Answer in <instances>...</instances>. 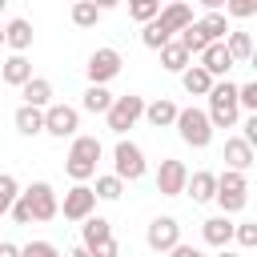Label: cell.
<instances>
[{"label":"cell","mask_w":257,"mask_h":257,"mask_svg":"<svg viewBox=\"0 0 257 257\" xmlns=\"http://www.w3.org/2000/svg\"><path fill=\"white\" fill-rule=\"evenodd\" d=\"M100 141L96 137H88V133H76L72 137V149H68V157H64V173L72 177V185H88L92 177H96V161H100Z\"/></svg>","instance_id":"cell-1"},{"label":"cell","mask_w":257,"mask_h":257,"mask_svg":"<svg viewBox=\"0 0 257 257\" xmlns=\"http://www.w3.org/2000/svg\"><path fill=\"white\" fill-rule=\"evenodd\" d=\"M205 116H209L213 128H233V124L241 120V108H237V84H233V80H213Z\"/></svg>","instance_id":"cell-2"},{"label":"cell","mask_w":257,"mask_h":257,"mask_svg":"<svg viewBox=\"0 0 257 257\" xmlns=\"http://www.w3.org/2000/svg\"><path fill=\"white\" fill-rule=\"evenodd\" d=\"M173 128H177V137H181L189 149H209V141H213V124H209L205 108H197V104H189V108H177V120H173Z\"/></svg>","instance_id":"cell-3"},{"label":"cell","mask_w":257,"mask_h":257,"mask_svg":"<svg viewBox=\"0 0 257 257\" xmlns=\"http://www.w3.org/2000/svg\"><path fill=\"white\" fill-rule=\"evenodd\" d=\"M217 205H221V217H233V213H241L245 205H249V177L245 173H217V197H213Z\"/></svg>","instance_id":"cell-4"},{"label":"cell","mask_w":257,"mask_h":257,"mask_svg":"<svg viewBox=\"0 0 257 257\" xmlns=\"http://www.w3.org/2000/svg\"><path fill=\"white\" fill-rule=\"evenodd\" d=\"M141 116H145V96H137V92L112 96V104H108V112H104V120H108V128H112L116 137H124Z\"/></svg>","instance_id":"cell-5"},{"label":"cell","mask_w":257,"mask_h":257,"mask_svg":"<svg viewBox=\"0 0 257 257\" xmlns=\"http://www.w3.org/2000/svg\"><path fill=\"white\" fill-rule=\"evenodd\" d=\"M145 153H141V145L137 141H116V149H112V177L116 181H141L145 177Z\"/></svg>","instance_id":"cell-6"},{"label":"cell","mask_w":257,"mask_h":257,"mask_svg":"<svg viewBox=\"0 0 257 257\" xmlns=\"http://www.w3.org/2000/svg\"><path fill=\"white\" fill-rule=\"evenodd\" d=\"M76 128H80V112H76L72 104L52 100V104L44 108V133H48V137L64 141V137H76Z\"/></svg>","instance_id":"cell-7"},{"label":"cell","mask_w":257,"mask_h":257,"mask_svg":"<svg viewBox=\"0 0 257 257\" xmlns=\"http://www.w3.org/2000/svg\"><path fill=\"white\" fill-rule=\"evenodd\" d=\"M120 68H124V60H120L116 48H96V52L88 56V64H84L88 84H100V88H104L112 76H120Z\"/></svg>","instance_id":"cell-8"},{"label":"cell","mask_w":257,"mask_h":257,"mask_svg":"<svg viewBox=\"0 0 257 257\" xmlns=\"http://www.w3.org/2000/svg\"><path fill=\"white\" fill-rule=\"evenodd\" d=\"M24 201H28V209H32V221H52V217L60 213L56 189H52L48 181H32V185L24 189Z\"/></svg>","instance_id":"cell-9"},{"label":"cell","mask_w":257,"mask_h":257,"mask_svg":"<svg viewBox=\"0 0 257 257\" xmlns=\"http://www.w3.org/2000/svg\"><path fill=\"white\" fill-rule=\"evenodd\" d=\"M145 245L153 253H169L173 245H181V221L177 217H153L145 229Z\"/></svg>","instance_id":"cell-10"},{"label":"cell","mask_w":257,"mask_h":257,"mask_svg":"<svg viewBox=\"0 0 257 257\" xmlns=\"http://www.w3.org/2000/svg\"><path fill=\"white\" fill-rule=\"evenodd\" d=\"M185 181H189L185 161L165 157V161L157 165V193H161V197H181V193H185Z\"/></svg>","instance_id":"cell-11"},{"label":"cell","mask_w":257,"mask_h":257,"mask_svg":"<svg viewBox=\"0 0 257 257\" xmlns=\"http://www.w3.org/2000/svg\"><path fill=\"white\" fill-rule=\"evenodd\" d=\"M60 213H64V221H88V217L96 213V197H92V189H88V185H72V189L64 193Z\"/></svg>","instance_id":"cell-12"},{"label":"cell","mask_w":257,"mask_h":257,"mask_svg":"<svg viewBox=\"0 0 257 257\" xmlns=\"http://www.w3.org/2000/svg\"><path fill=\"white\" fill-rule=\"evenodd\" d=\"M257 161V149H249L241 137H225V169L229 173H249Z\"/></svg>","instance_id":"cell-13"},{"label":"cell","mask_w":257,"mask_h":257,"mask_svg":"<svg viewBox=\"0 0 257 257\" xmlns=\"http://www.w3.org/2000/svg\"><path fill=\"white\" fill-rule=\"evenodd\" d=\"M157 24H161L169 36H177V32H185V28L193 24V8H189L185 0H173V4H165V8H161Z\"/></svg>","instance_id":"cell-14"},{"label":"cell","mask_w":257,"mask_h":257,"mask_svg":"<svg viewBox=\"0 0 257 257\" xmlns=\"http://www.w3.org/2000/svg\"><path fill=\"white\" fill-rule=\"evenodd\" d=\"M185 193L193 197V205H209V201L217 197V173H209V169H197V173H189V181H185Z\"/></svg>","instance_id":"cell-15"},{"label":"cell","mask_w":257,"mask_h":257,"mask_svg":"<svg viewBox=\"0 0 257 257\" xmlns=\"http://www.w3.org/2000/svg\"><path fill=\"white\" fill-rule=\"evenodd\" d=\"M4 44L12 48V56H24V52L32 48V24H28L24 16H12V20L4 24Z\"/></svg>","instance_id":"cell-16"},{"label":"cell","mask_w":257,"mask_h":257,"mask_svg":"<svg viewBox=\"0 0 257 257\" xmlns=\"http://www.w3.org/2000/svg\"><path fill=\"white\" fill-rule=\"evenodd\" d=\"M197 60H201V68H205V72H209L213 80H229V68H233V56L225 52V44H209V48H205V52H201Z\"/></svg>","instance_id":"cell-17"},{"label":"cell","mask_w":257,"mask_h":257,"mask_svg":"<svg viewBox=\"0 0 257 257\" xmlns=\"http://www.w3.org/2000/svg\"><path fill=\"white\" fill-rule=\"evenodd\" d=\"M0 80L12 84V88H24V84L32 80V60H28V56H8V60L0 64Z\"/></svg>","instance_id":"cell-18"},{"label":"cell","mask_w":257,"mask_h":257,"mask_svg":"<svg viewBox=\"0 0 257 257\" xmlns=\"http://www.w3.org/2000/svg\"><path fill=\"white\" fill-rule=\"evenodd\" d=\"M20 96H24L28 108H40V112H44V108L52 104V80H48V76H32V80L20 88Z\"/></svg>","instance_id":"cell-19"},{"label":"cell","mask_w":257,"mask_h":257,"mask_svg":"<svg viewBox=\"0 0 257 257\" xmlns=\"http://www.w3.org/2000/svg\"><path fill=\"white\" fill-rule=\"evenodd\" d=\"M108 237H112V225H108L104 217H96V213H92L88 221H80V245H84L88 253H92L96 245H104Z\"/></svg>","instance_id":"cell-20"},{"label":"cell","mask_w":257,"mask_h":257,"mask_svg":"<svg viewBox=\"0 0 257 257\" xmlns=\"http://www.w3.org/2000/svg\"><path fill=\"white\" fill-rule=\"evenodd\" d=\"M201 237H205V245H213V249H229V241H233V221H229V217H209V221L201 225Z\"/></svg>","instance_id":"cell-21"},{"label":"cell","mask_w":257,"mask_h":257,"mask_svg":"<svg viewBox=\"0 0 257 257\" xmlns=\"http://www.w3.org/2000/svg\"><path fill=\"white\" fill-rule=\"evenodd\" d=\"M197 24V32L205 36V44H221L225 36H229V20H225V12H205L201 20H193Z\"/></svg>","instance_id":"cell-22"},{"label":"cell","mask_w":257,"mask_h":257,"mask_svg":"<svg viewBox=\"0 0 257 257\" xmlns=\"http://www.w3.org/2000/svg\"><path fill=\"white\" fill-rule=\"evenodd\" d=\"M145 120H149L153 128H173V120H177V104H173L169 96H157V100L145 104Z\"/></svg>","instance_id":"cell-23"},{"label":"cell","mask_w":257,"mask_h":257,"mask_svg":"<svg viewBox=\"0 0 257 257\" xmlns=\"http://www.w3.org/2000/svg\"><path fill=\"white\" fill-rule=\"evenodd\" d=\"M221 44H225V52L233 56V64H249V60H253V36H249V32L229 28V36H225Z\"/></svg>","instance_id":"cell-24"},{"label":"cell","mask_w":257,"mask_h":257,"mask_svg":"<svg viewBox=\"0 0 257 257\" xmlns=\"http://www.w3.org/2000/svg\"><path fill=\"white\" fill-rule=\"evenodd\" d=\"M12 124H16V133H20V137H40V133H44V112H40V108L20 104V108L12 112Z\"/></svg>","instance_id":"cell-25"},{"label":"cell","mask_w":257,"mask_h":257,"mask_svg":"<svg viewBox=\"0 0 257 257\" xmlns=\"http://www.w3.org/2000/svg\"><path fill=\"white\" fill-rule=\"evenodd\" d=\"M181 88H185L189 96H209V88H213V76H209L201 64H189V68L181 72Z\"/></svg>","instance_id":"cell-26"},{"label":"cell","mask_w":257,"mask_h":257,"mask_svg":"<svg viewBox=\"0 0 257 257\" xmlns=\"http://www.w3.org/2000/svg\"><path fill=\"white\" fill-rule=\"evenodd\" d=\"M68 16H72V24H76V28H96L104 12H100V4H96V0H76V4L68 8Z\"/></svg>","instance_id":"cell-27"},{"label":"cell","mask_w":257,"mask_h":257,"mask_svg":"<svg viewBox=\"0 0 257 257\" xmlns=\"http://www.w3.org/2000/svg\"><path fill=\"white\" fill-rule=\"evenodd\" d=\"M189 64H193V56H189V52H185L177 40H169V44L161 48V68H165V72H177V76H181Z\"/></svg>","instance_id":"cell-28"},{"label":"cell","mask_w":257,"mask_h":257,"mask_svg":"<svg viewBox=\"0 0 257 257\" xmlns=\"http://www.w3.org/2000/svg\"><path fill=\"white\" fill-rule=\"evenodd\" d=\"M108 104H112V92H108V88H100V84H88V88H84V100H80V108H84V112L104 116V112H108Z\"/></svg>","instance_id":"cell-29"},{"label":"cell","mask_w":257,"mask_h":257,"mask_svg":"<svg viewBox=\"0 0 257 257\" xmlns=\"http://www.w3.org/2000/svg\"><path fill=\"white\" fill-rule=\"evenodd\" d=\"M88 189H92V197H96V201H120L124 181H116L112 173H104V177H96V185H88Z\"/></svg>","instance_id":"cell-30"},{"label":"cell","mask_w":257,"mask_h":257,"mask_svg":"<svg viewBox=\"0 0 257 257\" xmlns=\"http://www.w3.org/2000/svg\"><path fill=\"white\" fill-rule=\"evenodd\" d=\"M128 16L145 28V24H153V20L161 16V0H133V4H128Z\"/></svg>","instance_id":"cell-31"},{"label":"cell","mask_w":257,"mask_h":257,"mask_svg":"<svg viewBox=\"0 0 257 257\" xmlns=\"http://www.w3.org/2000/svg\"><path fill=\"white\" fill-rule=\"evenodd\" d=\"M169 40H173V36H169V32H165V28L157 24V20L141 28V44H145V48H153V52H161V48H165Z\"/></svg>","instance_id":"cell-32"},{"label":"cell","mask_w":257,"mask_h":257,"mask_svg":"<svg viewBox=\"0 0 257 257\" xmlns=\"http://www.w3.org/2000/svg\"><path fill=\"white\" fill-rule=\"evenodd\" d=\"M20 197V185H16V177L12 173H0V217L12 209V201Z\"/></svg>","instance_id":"cell-33"},{"label":"cell","mask_w":257,"mask_h":257,"mask_svg":"<svg viewBox=\"0 0 257 257\" xmlns=\"http://www.w3.org/2000/svg\"><path fill=\"white\" fill-rule=\"evenodd\" d=\"M237 108H249V112H257V80H245V84H237Z\"/></svg>","instance_id":"cell-34"},{"label":"cell","mask_w":257,"mask_h":257,"mask_svg":"<svg viewBox=\"0 0 257 257\" xmlns=\"http://www.w3.org/2000/svg\"><path fill=\"white\" fill-rule=\"evenodd\" d=\"M233 241H237L241 249H253V245H257V225H253V221L233 225Z\"/></svg>","instance_id":"cell-35"},{"label":"cell","mask_w":257,"mask_h":257,"mask_svg":"<svg viewBox=\"0 0 257 257\" xmlns=\"http://www.w3.org/2000/svg\"><path fill=\"white\" fill-rule=\"evenodd\" d=\"M20 257H60V249L52 241H28V245H20Z\"/></svg>","instance_id":"cell-36"},{"label":"cell","mask_w":257,"mask_h":257,"mask_svg":"<svg viewBox=\"0 0 257 257\" xmlns=\"http://www.w3.org/2000/svg\"><path fill=\"white\" fill-rule=\"evenodd\" d=\"M253 12H257V4H253V0H225V20H229V16H237V20H249Z\"/></svg>","instance_id":"cell-37"},{"label":"cell","mask_w":257,"mask_h":257,"mask_svg":"<svg viewBox=\"0 0 257 257\" xmlns=\"http://www.w3.org/2000/svg\"><path fill=\"white\" fill-rule=\"evenodd\" d=\"M8 213H12V221H16V225H32V209H28L24 193H20L16 201H12V209H8Z\"/></svg>","instance_id":"cell-38"},{"label":"cell","mask_w":257,"mask_h":257,"mask_svg":"<svg viewBox=\"0 0 257 257\" xmlns=\"http://www.w3.org/2000/svg\"><path fill=\"white\" fill-rule=\"evenodd\" d=\"M241 128H245V133H241V141H245V145H249V149H257V112H249V116H245V124H241Z\"/></svg>","instance_id":"cell-39"},{"label":"cell","mask_w":257,"mask_h":257,"mask_svg":"<svg viewBox=\"0 0 257 257\" xmlns=\"http://www.w3.org/2000/svg\"><path fill=\"white\" fill-rule=\"evenodd\" d=\"M88 257H120V245H116V237H108L104 245H96Z\"/></svg>","instance_id":"cell-40"},{"label":"cell","mask_w":257,"mask_h":257,"mask_svg":"<svg viewBox=\"0 0 257 257\" xmlns=\"http://www.w3.org/2000/svg\"><path fill=\"white\" fill-rule=\"evenodd\" d=\"M169 257H205V253H201L197 245H185V241H181V245H173V249H169Z\"/></svg>","instance_id":"cell-41"},{"label":"cell","mask_w":257,"mask_h":257,"mask_svg":"<svg viewBox=\"0 0 257 257\" xmlns=\"http://www.w3.org/2000/svg\"><path fill=\"white\" fill-rule=\"evenodd\" d=\"M0 257H20V245H12V241H0Z\"/></svg>","instance_id":"cell-42"},{"label":"cell","mask_w":257,"mask_h":257,"mask_svg":"<svg viewBox=\"0 0 257 257\" xmlns=\"http://www.w3.org/2000/svg\"><path fill=\"white\" fill-rule=\"evenodd\" d=\"M60 257H88V249H84V245H72V249H68V253H60Z\"/></svg>","instance_id":"cell-43"},{"label":"cell","mask_w":257,"mask_h":257,"mask_svg":"<svg viewBox=\"0 0 257 257\" xmlns=\"http://www.w3.org/2000/svg\"><path fill=\"white\" fill-rule=\"evenodd\" d=\"M217 257H245V253H237V249H217Z\"/></svg>","instance_id":"cell-44"},{"label":"cell","mask_w":257,"mask_h":257,"mask_svg":"<svg viewBox=\"0 0 257 257\" xmlns=\"http://www.w3.org/2000/svg\"><path fill=\"white\" fill-rule=\"evenodd\" d=\"M0 44H4V24H0Z\"/></svg>","instance_id":"cell-45"}]
</instances>
